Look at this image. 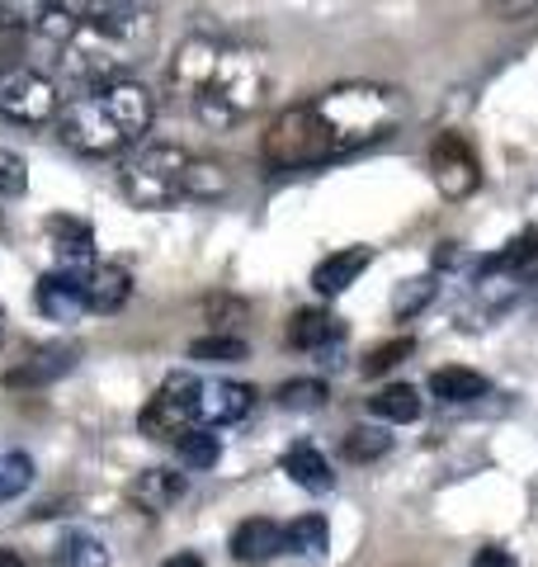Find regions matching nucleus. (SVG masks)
<instances>
[{
	"label": "nucleus",
	"mask_w": 538,
	"mask_h": 567,
	"mask_svg": "<svg viewBox=\"0 0 538 567\" xmlns=\"http://www.w3.org/2000/svg\"><path fill=\"white\" fill-rule=\"evenodd\" d=\"M256 406V388L250 383H231V379H218V383H204L199 388V425L213 431V425H237L250 416Z\"/></svg>",
	"instance_id": "nucleus-11"
},
{
	"label": "nucleus",
	"mask_w": 538,
	"mask_h": 567,
	"mask_svg": "<svg viewBox=\"0 0 538 567\" xmlns=\"http://www.w3.org/2000/svg\"><path fill=\"white\" fill-rule=\"evenodd\" d=\"M76 346H48V350H33L29 360H20L6 374V388H43V383H52V379H62V374H71L76 369Z\"/></svg>",
	"instance_id": "nucleus-13"
},
{
	"label": "nucleus",
	"mask_w": 538,
	"mask_h": 567,
	"mask_svg": "<svg viewBox=\"0 0 538 567\" xmlns=\"http://www.w3.org/2000/svg\"><path fill=\"white\" fill-rule=\"evenodd\" d=\"M369 412L379 416V421L406 425V421H416V416H421V393H416L411 383H387L383 393H373V398H369Z\"/></svg>",
	"instance_id": "nucleus-23"
},
{
	"label": "nucleus",
	"mask_w": 538,
	"mask_h": 567,
	"mask_svg": "<svg viewBox=\"0 0 538 567\" xmlns=\"http://www.w3.org/2000/svg\"><path fill=\"white\" fill-rule=\"evenodd\" d=\"M487 379L477 374V369H463V364H448V369H435L430 374V393H435L439 402H477L487 398Z\"/></svg>",
	"instance_id": "nucleus-20"
},
{
	"label": "nucleus",
	"mask_w": 538,
	"mask_h": 567,
	"mask_svg": "<svg viewBox=\"0 0 538 567\" xmlns=\"http://www.w3.org/2000/svg\"><path fill=\"white\" fill-rule=\"evenodd\" d=\"M369 265H373L369 246H345V251H331V256L312 270V289L327 293V298H335V293H345L350 284L369 270Z\"/></svg>",
	"instance_id": "nucleus-16"
},
{
	"label": "nucleus",
	"mask_w": 538,
	"mask_h": 567,
	"mask_svg": "<svg viewBox=\"0 0 538 567\" xmlns=\"http://www.w3.org/2000/svg\"><path fill=\"white\" fill-rule=\"evenodd\" d=\"M0 567H29V563L14 554V548H0Z\"/></svg>",
	"instance_id": "nucleus-38"
},
{
	"label": "nucleus",
	"mask_w": 538,
	"mask_h": 567,
	"mask_svg": "<svg viewBox=\"0 0 538 567\" xmlns=\"http://www.w3.org/2000/svg\"><path fill=\"white\" fill-rule=\"evenodd\" d=\"M179 496H185V473H175V468H147V473H137L128 483V502L137 511H147V516L170 511Z\"/></svg>",
	"instance_id": "nucleus-15"
},
{
	"label": "nucleus",
	"mask_w": 538,
	"mask_h": 567,
	"mask_svg": "<svg viewBox=\"0 0 538 567\" xmlns=\"http://www.w3.org/2000/svg\"><path fill=\"white\" fill-rule=\"evenodd\" d=\"M416 350V341L411 336H397V341H387V346H379V350H369V360H364V374L369 379H379V374H387V369H397L406 354Z\"/></svg>",
	"instance_id": "nucleus-33"
},
{
	"label": "nucleus",
	"mask_w": 538,
	"mask_h": 567,
	"mask_svg": "<svg viewBox=\"0 0 538 567\" xmlns=\"http://www.w3.org/2000/svg\"><path fill=\"white\" fill-rule=\"evenodd\" d=\"M321 402H327V383L321 379H293L279 388V406H289V412H317Z\"/></svg>",
	"instance_id": "nucleus-31"
},
{
	"label": "nucleus",
	"mask_w": 538,
	"mask_h": 567,
	"mask_svg": "<svg viewBox=\"0 0 538 567\" xmlns=\"http://www.w3.org/2000/svg\"><path fill=\"white\" fill-rule=\"evenodd\" d=\"M128 293H133V279L123 265H90L85 270V303L90 312H118L123 303H128Z\"/></svg>",
	"instance_id": "nucleus-17"
},
{
	"label": "nucleus",
	"mask_w": 538,
	"mask_h": 567,
	"mask_svg": "<svg viewBox=\"0 0 538 567\" xmlns=\"http://www.w3.org/2000/svg\"><path fill=\"white\" fill-rule=\"evenodd\" d=\"M43 233L62 251V270H90L95 265V233H90V223L71 218V213H52L43 223Z\"/></svg>",
	"instance_id": "nucleus-12"
},
{
	"label": "nucleus",
	"mask_w": 538,
	"mask_h": 567,
	"mask_svg": "<svg viewBox=\"0 0 538 567\" xmlns=\"http://www.w3.org/2000/svg\"><path fill=\"white\" fill-rule=\"evenodd\" d=\"M152 118H156V100L147 85L114 81V85H104V91H90L81 100L62 104L58 137L81 156H114L147 137Z\"/></svg>",
	"instance_id": "nucleus-2"
},
{
	"label": "nucleus",
	"mask_w": 538,
	"mask_h": 567,
	"mask_svg": "<svg viewBox=\"0 0 538 567\" xmlns=\"http://www.w3.org/2000/svg\"><path fill=\"white\" fill-rule=\"evenodd\" d=\"M327 539H331V529H327L321 516H298L289 529H283V548H289V554H308V558L321 554Z\"/></svg>",
	"instance_id": "nucleus-24"
},
{
	"label": "nucleus",
	"mask_w": 538,
	"mask_h": 567,
	"mask_svg": "<svg viewBox=\"0 0 538 567\" xmlns=\"http://www.w3.org/2000/svg\"><path fill=\"white\" fill-rule=\"evenodd\" d=\"M58 567H110V548L95 535H66L58 548Z\"/></svg>",
	"instance_id": "nucleus-26"
},
{
	"label": "nucleus",
	"mask_w": 538,
	"mask_h": 567,
	"mask_svg": "<svg viewBox=\"0 0 538 567\" xmlns=\"http://www.w3.org/2000/svg\"><path fill=\"white\" fill-rule=\"evenodd\" d=\"M194 360H208V364H237L246 360V341L241 336H199V341L189 346Z\"/></svg>",
	"instance_id": "nucleus-29"
},
{
	"label": "nucleus",
	"mask_w": 538,
	"mask_h": 567,
	"mask_svg": "<svg viewBox=\"0 0 538 567\" xmlns=\"http://www.w3.org/2000/svg\"><path fill=\"white\" fill-rule=\"evenodd\" d=\"M406 114V95L379 81H345L283 110L265 128V162L275 171H308L340 162L369 142L387 137Z\"/></svg>",
	"instance_id": "nucleus-1"
},
{
	"label": "nucleus",
	"mask_w": 538,
	"mask_h": 567,
	"mask_svg": "<svg viewBox=\"0 0 538 567\" xmlns=\"http://www.w3.org/2000/svg\"><path fill=\"white\" fill-rule=\"evenodd\" d=\"M81 24L114 33V39L133 43L137 52H152V43H156V6L152 0H85Z\"/></svg>",
	"instance_id": "nucleus-7"
},
{
	"label": "nucleus",
	"mask_w": 538,
	"mask_h": 567,
	"mask_svg": "<svg viewBox=\"0 0 538 567\" xmlns=\"http://www.w3.org/2000/svg\"><path fill=\"white\" fill-rule=\"evenodd\" d=\"M0 114L10 123H24V128H48L62 114V95L43 71L14 62L0 66Z\"/></svg>",
	"instance_id": "nucleus-5"
},
{
	"label": "nucleus",
	"mask_w": 538,
	"mask_h": 567,
	"mask_svg": "<svg viewBox=\"0 0 538 567\" xmlns=\"http://www.w3.org/2000/svg\"><path fill=\"white\" fill-rule=\"evenodd\" d=\"M24 39H29L24 14L14 10V6H0V66H14V58H20Z\"/></svg>",
	"instance_id": "nucleus-30"
},
{
	"label": "nucleus",
	"mask_w": 538,
	"mask_h": 567,
	"mask_svg": "<svg viewBox=\"0 0 538 567\" xmlns=\"http://www.w3.org/2000/svg\"><path fill=\"white\" fill-rule=\"evenodd\" d=\"M76 14L66 10V0H39V10H33V39H39V48L48 52H58L62 58V48L76 39Z\"/></svg>",
	"instance_id": "nucleus-18"
},
{
	"label": "nucleus",
	"mask_w": 538,
	"mask_h": 567,
	"mask_svg": "<svg viewBox=\"0 0 538 567\" xmlns=\"http://www.w3.org/2000/svg\"><path fill=\"white\" fill-rule=\"evenodd\" d=\"M430 171H435V185H439L444 199H468V194H477V185H482L477 152L458 133H444L435 147H430Z\"/></svg>",
	"instance_id": "nucleus-8"
},
{
	"label": "nucleus",
	"mask_w": 538,
	"mask_h": 567,
	"mask_svg": "<svg viewBox=\"0 0 538 567\" xmlns=\"http://www.w3.org/2000/svg\"><path fill=\"white\" fill-rule=\"evenodd\" d=\"M275 554H283V529L275 520L250 516V520H241L237 529H231V558H237V563L260 567V563H269Z\"/></svg>",
	"instance_id": "nucleus-14"
},
{
	"label": "nucleus",
	"mask_w": 538,
	"mask_h": 567,
	"mask_svg": "<svg viewBox=\"0 0 538 567\" xmlns=\"http://www.w3.org/2000/svg\"><path fill=\"white\" fill-rule=\"evenodd\" d=\"M0 341H6V308H0Z\"/></svg>",
	"instance_id": "nucleus-39"
},
{
	"label": "nucleus",
	"mask_w": 538,
	"mask_h": 567,
	"mask_svg": "<svg viewBox=\"0 0 538 567\" xmlns=\"http://www.w3.org/2000/svg\"><path fill=\"white\" fill-rule=\"evenodd\" d=\"M227 189H231L227 166H223V162H204V156H194L189 171H185V199H189V204H218Z\"/></svg>",
	"instance_id": "nucleus-22"
},
{
	"label": "nucleus",
	"mask_w": 538,
	"mask_h": 567,
	"mask_svg": "<svg viewBox=\"0 0 538 567\" xmlns=\"http://www.w3.org/2000/svg\"><path fill=\"white\" fill-rule=\"evenodd\" d=\"M194 156L175 142H152L142 147L137 156H128L123 166V194L137 204V208H170L185 199V171H189Z\"/></svg>",
	"instance_id": "nucleus-4"
},
{
	"label": "nucleus",
	"mask_w": 538,
	"mask_h": 567,
	"mask_svg": "<svg viewBox=\"0 0 538 567\" xmlns=\"http://www.w3.org/2000/svg\"><path fill=\"white\" fill-rule=\"evenodd\" d=\"M175 450H179V464H189V468H213L223 458L218 435L204 431V425H199V431H189V435H179Z\"/></svg>",
	"instance_id": "nucleus-27"
},
{
	"label": "nucleus",
	"mask_w": 538,
	"mask_h": 567,
	"mask_svg": "<svg viewBox=\"0 0 538 567\" xmlns=\"http://www.w3.org/2000/svg\"><path fill=\"white\" fill-rule=\"evenodd\" d=\"M392 445V435H383L379 425H354V431L340 440V450H345L350 464H373V458H383Z\"/></svg>",
	"instance_id": "nucleus-25"
},
{
	"label": "nucleus",
	"mask_w": 538,
	"mask_h": 567,
	"mask_svg": "<svg viewBox=\"0 0 538 567\" xmlns=\"http://www.w3.org/2000/svg\"><path fill=\"white\" fill-rule=\"evenodd\" d=\"M24 189H29V162L20 152L0 147V194H6V199H20Z\"/></svg>",
	"instance_id": "nucleus-34"
},
{
	"label": "nucleus",
	"mask_w": 538,
	"mask_h": 567,
	"mask_svg": "<svg viewBox=\"0 0 538 567\" xmlns=\"http://www.w3.org/2000/svg\"><path fill=\"white\" fill-rule=\"evenodd\" d=\"M473 567H519V558L510 554V548H500V544H482L473 554Z\"/></svg>",
	"instance_id": "nucleus-35"
},
{
	"label": "nucleus",
	"mask_w": 538,
	"mask_h": 567,
	"mask_svg": "<svg viewBox=\"0 0 538 567\" xmlns=\"http://www.w3.org/2000/svg\"><path fill=\"white\" fill-rule=\"evenodd\" d=\"M265 95H269V62L256 48L223 43V58L213 66L204 95L194 100V114H199L204 128L227 133V128H237L241 118L256 114Z\"/></svg>",
	"instance_id": "nucleus-3"
},
{
	"label": "nucleus",
	"mask_w": 538,
	"mask_h": 567,
	"mask_svg": "<svg viewBox=\"0 0 538 567\" xmlns=\"http://www.w3.org/2000/svg\"><path fill=\"white\" fill-rule=\"evenodd\" d=\"M161 567H208L199 554H170L166 563H161Z\"/></svg>",
	"instance_id": "nucleus-37"
},
{
	"label": "nucleus",
	"mask_w": 538,
	"mask_h": 567,
	"mask_svg": "<svg viewBox=\"0 0 538 567\" xmlns=\"http://www.w3.org/2000/svg\"><path fill=\"white\" fill-rule=\"evenodd\" d=\"M199 388L204 379H194V374H170L166 383L156 388V398L142 406V435H152V440H179V435H189V431H199Z\"/></svg>",
	"instance_id": "nucleus-6"
},
{
	"label": "nucleus",
	"mask_w": 538,
	"mask_h": 567,
	"mask_svg": "<svg viewBox=\"0 0 538 567\" xmlns=\"http://www.w3.org/2000/svg\"><path fill=\"white\" fill-rule=\"evenodd\" d=\"M283 473L308 492H331V483H335V473H331L327 458H321L317 445H293L289 454H283Z\"/></svg>",
	"instance_id": "nucleus-21"
},
{
	"label": "nucleus",
	"mask_w": 538,
	"mask_h": 567,
	"mask_svg": "<svg viewBox=\"0 0 538 567\" xmlns=\"http://www.w3.org/2000/svg\"><path fill=\"white\" fill-rule=\"evenodd\" d=\"M487 10L496 20H525V14L538 10V0H487Z\"/></svg>",
	"instance_id": "nucleus-36"
},
{
	"label": "nucleus",
	"mask_w": 538,
	"mask_h": 567,
	"mask_svg": "<svg viewBox=\"0 0 538 567\" xmlns=\"http://www.w3.org/2000/svg\"><path fill=\"white\" fill-rule=\"evenodd\" d=\"M331 341H340V317L327 308H302L289 322V346L293 350H327Z\"/></svg>",
	"instance_id": "nucleus-19"
},
{
	"label": "nucleus",
	"mask_w": 538,
	"mask_h": 567,
	"mask_svg": "<svg viewBox=\"0 0 538 567\" xmlns=\"http://www.w3.org/2000/svg\"><path fill=\"white\" fill-rule=\"evenodd\" d=\"M218 58H223V39H213V33H189V39L175 48L170 71H166L170 95H185L194 104L204 95V85L213 76V66H218Z\"/></svg>",
	"instance_id": "nucleus-9"
},
{
	"label": "nucleus",
	"mask_w": 538,
	"mask_h": 567,
	"mask_svg": "<svg viewBox=\"0 0 538 567\" xmlns=\"http://www.w3.org/2000/svg\"><path fill=\"white\" fill-rule=\"evenodd\" d=\"M33 303L48 322H76V317L90 312L85 303V270H48L33 289Z\"/></svg>",
	"instance_id": "nucleus-10"
},
{
	"label": "nucleus",
	"mask_w": 538,
	"mask_h": 567,
	"mask_svg": "<svg viewBox=\"0 0 538 567\" xmlns=\"http://www.w3.org/2000/svg\"><path fill=\"white\" fill-rule=\"evenodd\" d=\"M430 298H435V279H430V275L406 279L402 289L392 293V312H397V317H416V312L430 303Z\"/></svg>",
	"instance_id": "nucleus-32"
},
{
	"label": "nucleus",
	"mask_w": 538,
	"mask_h": 567,
	"mask_svg": "<svg viewBox=\"0 0 538 567\" xmlns=\"http://www.w3.org/2000/svg\"><path fill=\"white\" fill-rule=\"evenodd\" d=\"M33 483V458L20 450H0V502H14Z\"/></svg>",
	"instance_id": "nucleus-28"
}]
</instances>
